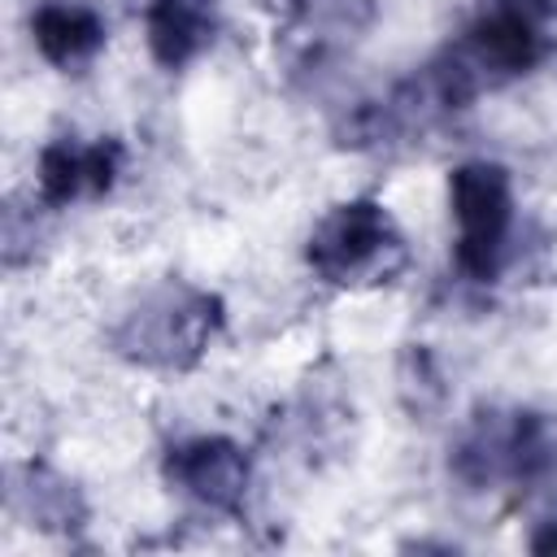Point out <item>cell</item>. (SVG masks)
Masks as SVG:
<instances>
[{"label":"cell","instance_id":"cell-9","mask_svg":"<svg viewBox=\"0 0 557 557\" xmlns=\"http://www.w3.org/2000/svg\"><path fill=\"white\" fill-rule=\"evenodd\" d=\"M222 30L218 0H148L144 39L161 70H183L213 48Z\"/></svg>","mask_w":557,"mask_h":557},{"label":"cell","instance_id":"cell-5","mask_svg":"<svg viewBox=\"0 0 557 557\" xmlns=\"http://www.w3.org/2000/svg\"><path fill=\"white\" fill-rule=\"evenodd\" d=\"M557 444L540 413L509 409V413H479L461 444L453 448V474L470 487L492 483H535L553 470Z\"/></svg>","mask_w":557,"mask_h":557},{"label":"cell","instance_id":"cell-6","mask_svg":"<svg viewBox=\"0 0 557 557\" xmlns=\"http://www.w3.org/2000/svg\"><path fill=\"white\" fill-rule=\"evenodd\" d=\"M126 165V148L113 135H100L83 144L78 135H57L39 148L35 161V187L48 209L74 205L78 196H104Z\"/></svg>","mask_w":557,"mask_h":557},{"label":"cell","instance_id":"cell-12","mask_svg":"<svg viewBox=\"0 0 557 557\" xmlns=\"http://www.w3.org/2000/svg\"><path fill=\"white\" fill-rule=\"evenodd\" d=\"M531 553H557V509L535 527V535H531Z\"/></svg>","mask_w":557,"mask_h":557},{"label":"cell","instance_id":"cell-1","mask_svg":"<svg viewBox=\"0 0 557 557\" xmlns=\"http://www.w3.org/2000/svg\"><path fill=\"white\" fill-rule=\"evenodd\" d=\"M544 17H548L544 0H492L426 65L418 87L435 109H466L483 91H496L531 74L553 48Z\"/></svg>","mask_w":557,"mask_h":557},{"label":"cell","instance_id":"cell-4","mask_svg":"<svg viewBox=\"0 0 557 557\" xmlns=\"http://www.w3.org/2000/svg\"><path fill=\"white\" fill-rule=\"evenodd\" d=\"M448 209L457 222L453 265L470 283H496L513 239V183L496 161H461L448 174Z\"/></svg>","mask_w":557,"mask_h":557},{"label":"cell","instance_id":"cell-10","mask_svg":"<svg viewBox=\"0 0 557 557\" xmlns=\"http://www.w3.org/2000/svg\"><path fill=\"white\" fill-rule=\"evenodd\" d=\"M30 483H26V500L39 527H74V518H83L78 492L74 483H65L61 474H52L48 466H26Z\"/></svg>","mask_w":557,"mask_h":557},{"label":"cell","instance_id":"cell-2","mask_svg":"<svg viewBox=\"0 0 557 557\" xmlns=\"http://www.w3.org/2000/svg\"><path fill=\"white\" fill-rule=\"evenodd\" d=\"M305 261L322 283L361 292L392 283L409 265V244L383 200L357 196L313 222L305 239Z\"/></svg>","mask_w":557,"mask_h":557},{"label":"cell","instance_id":"cell-11","mask_svg":"<svg viewBox=\"0 0 557 557\" xmlns=\"http://www.w3.org/2000/svg\"><path fill=\"white\" fill-rule=\"evenodd\" d=\"M292 17H300L309 30H357L374 0H287Z\"/></svg>","mask_w":557,"mask_h":557},{"label":"cell","instance_id":"cell-3","mask_svg":"<svg viewBox=\"0 0 557 557\" xmlns=\"http://www.w3.org/2000/svg\"><path fill=\"white\" fill-rule=\"evenodd\" d=\"M222 331V300L187 283H161L113 331V348L152 370H191Z\"/></svg>","mask_w":557,"mask_h":557},{"label":"cell","instance_id":"cell-8","mask_svg":"<svg viewBox=\"0 0 557 557\" xmlns=\"http://www.w3.org/2000/svg\"><path fill=\"white\" fill-rule=\"evenodd\" d=\"M30 44L57 70H83L109 44L104 17L87 0H39L30 13Z\"/></svg>","mask_w":557,"mask_h":557},{"label":"cell","instance_id":"cell-7","mask_svg":"<svg viewBox=\"0 0 557 557\" xmlns=\"http://www.w3.org/2000/svg\"><path fill=\"white\" fill-rule=\"evenodd\" d=\"M165 479L191 500L235 513L248 496V453L226 435H191L165 453Z\"/></svg>","mask_w":557,"mask_h":557}]
</instances>
